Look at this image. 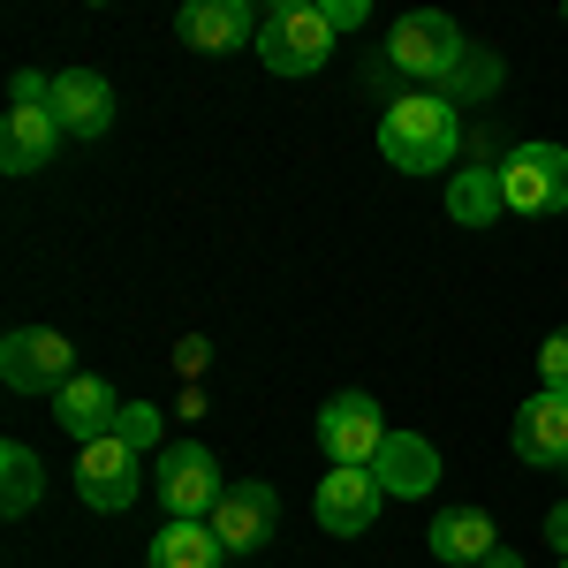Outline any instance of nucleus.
I'll list each match as a JSON object with an SVG mask.
<instances>
[{
	"label": "nucleus",
	"mask_w": 568,
	"mask_h": 568,
	"mask_svg": "<svg viewBox=\"0 0 568 568\" xmlns=\"http://www.w3.org/2000/svg\"><path fill=\"white\" fill-rule=\"evenodd\" d=\"M455 144H463V122H455V106L439 91H409V99H394L379 114V152L402 175H439L455 160Z\"/></svg>",
	"instance_id": "f257e3e1"
},
{
	"label": "nucleus",
	"mask_w": 568,
	"mask_h": 568,
	"mask_svg": "<svg viewBox=\"0 0 568 568\" xmlns=\"http://www.w3.org/2000/svg\"><path fill=\"white\" fill-rule=\"evenodd\" d=\"M258 61L273 69V77H318V69L334 61V23H326V8L281 0V8L258 23Z\"/></svg>",
	"instance_id": "f03ea898"
},
{
	"label": "nucleus",
	"mask_w": 568,
	"mask_h": 568,
	"mask_svg": "<svg viewBox=\"0 0 568 568\" xmlns=\"http://www.w3.org/2000/svg\"><path fill=\"white\" fill-rule=\"evenodd\" d=\"M152 493H160L168 524H205L220 508V493H227V478H220L205 439H168L160 447V470H152Z\"/></svg>",
	"instance_id": "7ed1b4c3"
},
{
	"label": "nucleus",
	"mask_w": 568,
	"mask_h": 568,
	"mask_svg": "<svg viewBox=\"0 0 568 568\" xmlns=\"http://www.w3.org/2000/svg\"><path fill=\"white\" fill-rule=\"evenodd\" d=\"M500 197L524 220L568 213V144H516L500 160Z\"/></svg>",
	"instance_id": "20e7f679"
},
{
	"label": "nucleus",
	"mask_w": 568,
	"mask_h": 568,
	"mask_svg": "<svg viewBox=\"0 0 568 568\" xmlns=\"http://www.w3.org/2000/svg\"><path fill=\"white\" fill-rule=\"evenodd\" d=\"M387 61L409 77V84H447V69L463 61V31H455V16H439V8H409V16L387 31Z\"/></svg>",
	"instance_id": "39448f33"
},
{
	"label": "nucleus",
	"mask_w": 568,
	"mask_h": 568,
	"mask_svg": "<svg viewBox=\"0 0 568 568\" xmlns=\"http://www.w3.org/2000/svg\"><path fill=\"white\" fill-rule=\"evenodd\" d=\"M0 379H8V394H61L77 379L69 334H53V326H16V334L0 342Z\"/></svg>",
	"instance_id": "423d86ee"
},
{
	"label": "nucleus",
	"mask_w": 568,
	"mask_h": 568,
	"mask_svg": "<svg viewBox=\"0 0 568 568\" xmlns=\"http://www.w3.org/2000/svg\"><path fill=\"white\" fill-rule=\"evenodd\" d=\"M387 417H379V402L364 387H349V394H334L326 409H318V447L334 455V470H372V455L387 447Z\"/></svg>",
	"instance_id": "0eeeda50"
},
{
	"label": "nucleus",
	"mask_w": 568,
	"mask_h": 568,
	"mask_svg": "<svg viewBox=\"0 0 568 568\" xmlns=\"http://www.w3.org/2000/svg\"><path fill=\"white\" fill-rule=\"evenodd\" d=\"M205 524H213V538L227 546V554H258L265 538H273V524H281V493H273L265 478H235Z\"/></svg>",
	"instance_id": "6e6552de"
},
{
	"label": "nucleus",
	"mask_w": 568,
	"mask_h": 568,
	"mask_svg": "<svg viewBox=\"0 0 568 568\" xmlns=\"http://www.w3.org/2000/svg\"><path fill=\"white\" fill-rule=\"evenodd\" d=\"M77 493H84V508H99V516H122L136 493H144L130 439H91L84 455H77Z\"/></svg>",
	"instance_id": "1a4fd4ad"
},
{
	"label": "nucleus",
	"mask_w": 568,
	"mask_h": 568,
	"mask_svg": "<svg viewBox=\"0 0 568 568\" xmlns=\"http://www.w3.org/2000/svg\"><path fill=\"white\" fill-rule=\"evenodd\" d=\"M122 409H130V402H122V394L106 387L99 372H77L69 387L53 394V425H61V433L77 439V447H91V439H114Z\"/></svg>",
	"instance_id": "9d476101"
},
{
	"label": "nucleus",
	"mask_w": 568,
	"mask_h": 568,
	"mask_svg": "<svg viewBox=\"0 0 568 568\" xmlns=\"http://www.w3.org/2000/svg\"><path fill=\"white\" fill-rule=\"evenodd\" d=\"M379 478L372 470H326V485H318V500H311V516H318V530L326 538H364L372 530V516H379Z\"/></svg>",
	"instance_id": "9b49d317"
},
{
	"label": "nucleus",
	"mask_w": 568,
	"mask_h": 568,
	"mask_svg": "<svg viewBox=\"0 0 568 568\" xmlns=\"http://www.w3.org/2000/svg\"><path fill=\"white\" fill-rule=\"evenodd\" d=\"M175 39L197 45V53H235V45H258V16L243 0H182Z\"/></svg>",
	"instance_id": "f8f14e48"
},
{
	"label": "nucleus",
	"mask_w": 568,
	"mask_h": 568,
	"mask_svg": "<svg viewBox=\"0 0 568 568\" xmlns=\"http://www.w3.org/2000/svg\"><path fill=\"white\" fill-rule=\"evenodd\" d=\"M372 478H379V493H394V500H425L439 485V447L425 433H387V447L372 455Z\"/></svg>",
	"instance_id": "ddd939ff"
},
{
	"label": "nucleus",
	"mask_w": 568,
	"mask_h": 568,
	"mask_svg": "<svg viewBox=\"0 0 568 568\" xmlns=\"http://www.w3.org/2000/svg\"><path fill=\"white\" fill-rule=\"evenodd\" d=\"M516 455H524L530 470H568V402L561 394H530L524 409H516Z\"/></svg>",
	"instance_id": "4468645a"
},
{
	"label": "nucleus",
	"mask_w": 568,
	"mask_h": 568,
	"mask_svg": "<svg viewBox=\"0 0 568 568\" xmlns=\"http://www.w3.org/2000/svg\"><path fill=\"white\" fill-rule=\"evenodd\" d=\"M53 122L69 136H106L114 130V84L99 69H61L53 77Z\"/></svg>",
	"instance_id": "2eb2a0df"
},
{
	"label": "nucleus",
	"mask_w": 568,
	"mask_h": 568,
	"mask_svg": "<svg viewBox=\"0 0 568 568\" xmlns=\"http://www.w3.org/2000/svg\"><path fill=\"white\" fill-rule=\"evenodd\" d=\"M61 122H53V106H8V122H0V168L8 175H39L45 160L61 152Z\"/></svg>",
	"instance_id": "dca6fc26"
},
{
	"label": "nucleus",
	"mask_w": 568,
	"mask_h": 568,
	"mask_svg": "<svg viewBox=\"0 0 568 568\" xmlns=\"http://www.w3.org/2000/svg\"><path fill=\"white\" fill-rule=\"evenodd\" d=\"M425 546H433V561H447V568H478L485 554L500 546V530H493L485 508H439L433 530H425Z\"/></svg>",
	"instance_id": "f3484780"
},
{
	"label": "nucleus",
	"mask_w": 568,
	"mask_h": 568,
	"mask_svg": "<svg viewBox=\"0 0 568 568\" xmlns=\"http://www.w3.org/2000/svg\"><path fill=\"white\" fill-rule=\"evenodd\" d=\"M227 546L213 538V524H160L152 538V568H220Z\"/></svg>",
	"instance_id": "a211bd4d"
},
{
	"label": "nucleus",
	"mask_w": 568,
	"mask_h": 568,
	"mask_svg": "<svg viewBox=\"0 0 568 568\" xmlns=\"http://www.w3.org/2000/svg\"><path fill=\"white\" fill-rule=\"evenodd\" d=\"M39 485H45V463L23 439H0V516H31L39 508Z\"/></svg>",
	"instance_id": "6ab92c4d"
},
{
	"label": "nucleus",
	"mask_w": 568,
	"mask_h": 568,
	"mask_svg": "<svg viewBox=\"0 0 568 568\" xmlns=\"http://www.w3.org/2000/svg\"><path fill=\"white\" fill-rule=\"evenodd\" d=\"M447 213L463 220V227H485L493 213H508V197H500V168H463V175L447 182Z\"/></svg>",
	"instance_id": "aec40b11"
},
{
	"label": "nucleus",
	"mask_w": 568,
	"mask_h": 568,
	"mask_svg": "<svg viewBox=\"0 0 568 568\" xmlns=\"http://www.w3.org/2000/svg\"><path fill=\"white\" fill-rule=\"evenodd\" d=\"M493 91H500V53H493V45H463V61L447 69L439 99L463 106V99H493Z\"/></svg>",
	"instance_id": "412c9836"
},
{
	"label": "nucleus",
	"mask_w": 568,
	"mask_h": 568,
	"mask_svg": "<svg viewBox=\"0 0 568 568\" xmlns=\"http://www.w3.org/2000/svg\"><path fill=\"white\" fill-rule=\"evenodd\" d=\"M538 387L568 402V326H561V334H546V349H538Z\"/></svg>",
	"instance_id": "4be33fe9"
},
{
	"label": "nucleus",
	"mask_w": 568,
	"mask_h": 568,
	"mask_svg": "<svg viewBox=\"0 0 568 568\" xmlns=\"http://www.w3.org/2000/svg\"><path fill=\"white\" fill-rule=\"evenodd\" d=\"M114 439H130L136 455H144V447H160V409H152V402H130V409H122V425H114Z\"/></svg>",
	"instance_id": "5701e85b"
},
{
	"label": "nucleus",
	"mask_w": 568,
	"mask_h": 568,
	"mask_svg": "<svg viewBox=\"0 0 568 568\" xmlns=\"http://www.w3.org/2000/svg\"><path fill=\"white\" fill-rule=\"evenodd\" d=\"M8 106H53V84H45L39 69H16L8 77Z\"/></svg>",
	"instance_id": "b1692460"
},
{
	"label": "nucleus",
	"mask_w": 568,
	"mask_h": 568,
	"mask_svg": "<svg viewBox=\"0 0 568 568\" xmlns=\"http://www.w3.org/2000/svg\"><path fill=\"white\" fill-rule=\"evenodd\" d=\"M364 16H372V0H326V23H334V31H356Z\"/></svg>",
	"instance_id": "393cba45"
},
{
	"label": "nucleus",
	"mask_w": 568,
	"mask_h": 568,
	"mask_svg": "<svg viewBox=\"0 0 568 568\" xmlns=\"http://www.w3.org/2000/svg\"><path fill=\"white\" fill-rule=\"evenodd\" d=\"M546 546H561V554H568V500L554 508V516H546Z\"/></svg>",
	"instance_id": "a878e982"
},
{
	"label": "nucleus",
	"mask_w": 568,
	"mask_h": 568,
	"mask_svg": "<svg viewBox=\"0 0 568 568\" xmlns=\"http://www.w3.org/2000/svg\"><path fill=\"white\" fill-rule=\"evenodd\" d=\"M478 568H524V554H508V546H493V554H485Z\"/></svg>",
	"instance_id": "bb28decb"
},
{
	"label": "nucleus",
	"mask_w": 568,
	"mask_h": 568,
	"mask_svg": "<svg viewBox=\"0 0 568 568\" xmlns=\"http://www.w3.org/2000/svg\"><path fill=\"white\" fill-rule=\"evenodd\" d=\"M554 568H568V554H554Z\"/></svg>",
	"instance_id": "cd10ccee"
}]
</instances>
